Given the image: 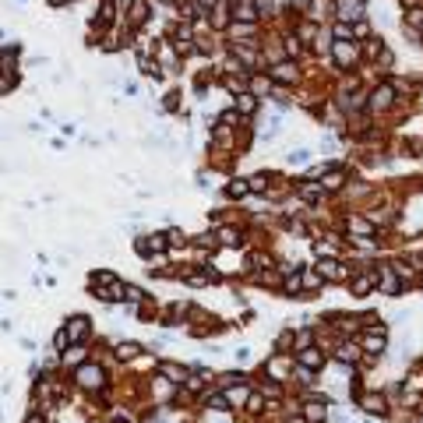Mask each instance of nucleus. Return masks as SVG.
Returning <instances> with one entry per match:
<instances>
[{
	"mask_svg": "<svg viewBox=\"0 0 423 423\" xmlns=\"http://www.w3.org/2000/svg\"><path fill=\"white\" fill-rule=\"evenodd\" d=\"M300 364L317 367V364H321V356H317V349H304V353H300Z\"/></svg>",
	"mask_w": 423,
	"mask_h": 423,
	"instance_id": "obj_5",
	"label": "nucleus"
},
{
	"mask_svg": "<svg viewBox=\"0 0 423 423\" xmlns=\"http://www.w3.org/2000/svg\"><path fill=\"white\" fill-rule=\"evenodd\" d=\"M307 148H296V152H289V162H307Z\"/></svg>",
	"mask_w": 423,
	"mask_h": 423,
	"instance_id": "obj_9",
	"label": "nucleus"
},
{
	"mask_svg": "<svg viewBox=\"0 0 423 423\" xmlns=\"http://www.w3.org/2000/svg\"><path fill=\"white\" fill-rule=\"evenodd\" d=\"M230 194H247V184H244V180H236V184L230 187Z\"/></svg>",
	"mask_w": 423,
	"mask_h": 423,
	"instance_id": "obj_10",
	"label": "nucleus"
},
{
	"mask_svg": "<svg viewBox=\"0 0 423 423\" xmlns=\"http://www.w3.org/2000/svg\"><path fill=\"white\" fill-rule=\"evenodd\" d=\"M275 78H279V81H293V78H296V71H293L289 64H282V67H275Z\"/></svg>",
	"mask_w": 423,
	"mask_h": 423,
	"instance_id": "obj_6",
	"label": "nucleus"
},
{
	"mask_svg": "<svg viewBox=\"0 0 423 423\" xmlns=\"http://www.w3.org/2000/svg\"><path fill=\"white\" fill-rule=\"evenodd\" d=\"M321 275H325V279H342V265H339V261H325V265H321Z\"/></svg>",
	"mask_w": 423,
	"mask_h": 423,
	"instance_id": "obj_3",
	"label": "nucleus"
},
{
	"mask_svg": "<svg viewBox=\"0 0 423 423\" xmlns=\"http://www.w3.org/2000/svg\"><path fill=\"white\" fill-rule=\"evenodd\" d=\"M99 381H102V374H99V370H92V367L81 370V385H99Z\"/></svg>",
	"mask_w": 423,
	"mask_h": 423,
	"instance_id": "obj_7",
	"label": "nucleus"
},
{
	"mask_svg": "<svg viewBox=\"0 0 423 423\" xmlns=\"http://www.w3.org/2000/svg\"><path fill=\"white\" fill-rule=\"evenodd\" d=\"M388 102H391V88H388V85H381V88L374 92V106H388Z\"/></svg>",
	"mask_w": 423,
	"mask_h": 423,
	"instance_id": "obj_4",
	"label": "nucleus"
},
{
	"mask_svg": "<svg viewBox=\"0 0 423 423\" xmlns=\"http://www.w3.org/2000/svg\"><path fill=\"white\" fill-rule=\"evenodd\" d=\"M335 57H339V64L346 67V64L356 57V46H353V42H339V46H335Z\"/></svg>",
	"mask_w": 423,
	"mask_h": 423,
	"instance_id": "obj_1",
	"label": "nucleus"
},
{
	"mask_svg": "<svg viewBox=\"0 0 423 423\" xmlns=\"http://www.w3.org/2000/svg\"><path fill=\"white\" fill-rule=\"evenodd\" d=\"M307 420H325V409L321 405H307Z\"/></svg>",
	"mask_w": 423,
	"mask_h": 423,
	"instance_id": "obj_8",
	"label": "nucleus"
},
{
	"mask_svg": "<svg viewBox=\"0 0 423 423\" xmlns=\"http://www.w3.org/2000/svg\"><path fill=\"white\" fill-rule=\"evenodd\" d=\"M360 405H364V409L367 413H385V399H377V395H364V399H360Z\"/></svg>",
	"mask_w": 423,
	"mask_h": 423,
	"instance_id": "obj_2",
	"label": "nucleus"
}]
</instances>
